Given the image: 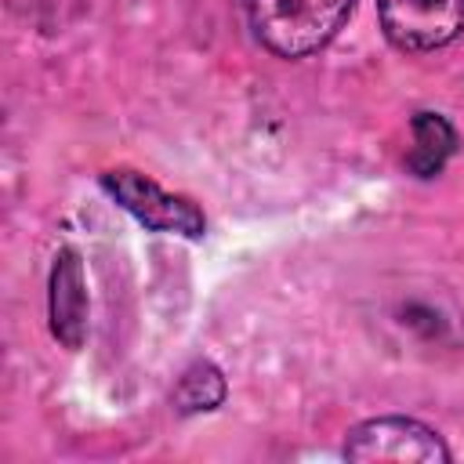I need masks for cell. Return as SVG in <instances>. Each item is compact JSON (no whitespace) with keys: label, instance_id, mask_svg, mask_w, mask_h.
Instances as JSON below:
<instances>
[{"label":"cell","instance_id":"cell-1","mask_svg":"<svg viewBox=\"0 0 464 464\" xmlns=\"http://www.w3.org/2000/svg\"><path fill=\"white\" fill-rule=\"evenodd\" d=\"M243 11L261 51L283 62H304L337 40L355 0H243Z\"/></svg>","mask_w":464,"mask_h":464},{"label":"cell","instance_id":"cell-2","mask_svg":"<svg viewBox=\"0 0 464 464\" xmlns=\"http://www.w3.org/2000/svg\"><path fill=\"white\" fill-rule=\"evenodd\" d=\"M102 192L127 210L141 228L160 236H181V239H203L207 236V214L196 207V199L167 192L160 181H152L141 170L112 167L98 174Z\"/></svg>","mask_w":464,"mask_h":464},{"label":"cell","instance_id":"cell-3","mask_svg":"<svg viewBox=\"0 0 464 464\" xmlns=\"http://www.w3.org/2000/svg\"><path fill=\"white\" fill-rule=\"evenodd\" d=\"M341 457L355 460V464H377V460L450 464L453 460L446 439L420 417H406V413H381V417H366V420L352 424L344 431Z\"/></svg>","mask_w":464,"mask_h":464},{"label":"cell","instance_id":"cell-4","mask_svg":"<svg viewBox=\"0 0 464 464\" xmlns=\"http://www.w3.org/2000/svg\"><path fill=\"white\" fill-rule=\"evenodd\" d=\"M377 25L399 54H435L464 36V0H377Z\"/></svg>","mask_w":464,"mask_h":464},{"label":"cell","instance_id":"cell-5","mask_svg":"<svg viewBox=\"0 0 464 464\" xmlns=\"http://www.w3.org/2000/svg\"><path fill=\"white\" fill-rule=\"evenodd\" d=\"M87 312H91V297H87V276H83V257L76 246H62L51 261V276H47V323H51V337L76 352L87 341Z\"/></svg>","mask_w":464,"mask_h":464},{"label":"cell","instance_id":"cell-6","mask_svg":"<svg viewBox=\"0 0 464 464\" xmlns=\"http://www.w3.org/2000/svg\"><path fill=\"white\" fill-rule=\"evenodd\" d=\"M410 134H413V145L402 156V170L417 181L439 178L460 149V134H457L453 120L435 109H417L410 116Z\"/></svg>","mask_w":464,"mask_h":464},{"label":"cell","instance_id":"cell-7","mask_svg":"<svg viewBox=\"0 0 464 464\" xmlns=\"http://www.w3.org/2000/svg\"><path fill=\"white\" fill-rule=\"evenodd\" d=\"M225 399H228V381H225L221 366L210 359H192L170 388V406L178 417L214 413L225 406Z\"/></svg>","mask_w":464,"mask_h":464}]
</instances>
